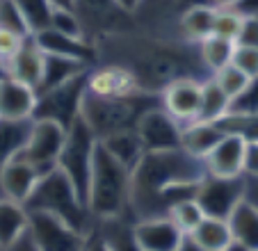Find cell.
<instances>
[{"label": "cell", "instance_id": "6da1fadb", "mask_svg": "<svg viewBox=\"0 0 258 251\" xmlns=\"http://www.w3.org/2000/svg\"><path fill=\"white\" fill-rule=\"evenodd\" d=\"M96 62L119 64L142 92L160 94L171 80L192 76L206 80L210 76L199 57V46L180 39H162L142 30L114 32L94 41Z\"/></svg>", "mask_w": 258, "mask_h": 251}, {"label": "cell", "instance_id": "7a4b0ae2", "mask_svg": "<svg viewBox=\"0 0 258 251\" xmlns=\"http://www.w3.org/2000/svg\"><path fill=\"white\" fill-rule=\"evenodd\" d=\"M208 174L204 158L180 149L144 151L131 171L128 208L133 217L153 219L169 215V192L176 185H197Z\"/></svg>", "mask_w": 258, "mask_h": 251}, {"label": "cell", "instance_id": "3957f363", "mask_svg": "<svg viewBox=\"0 0 258 251\" xmlns=\"http://www.w3.org/2000/svg\"><path fill=\"white\" fill-rule=\"evenodd\" d=\"M153 105H160V94L133 92L123 96H96L92 92H85L80 116L94 131V135L103 140L112 133L135 128L142 112Z\"/></svg>", "mask_w": 258, "mask_h": 251}, {"label": "cell", "instance_id": "277c9868", "mask_svg": "<svg viewBox=\"0 0 258 251\" xmlns=\"http://www.w3.org/2000/svg\"><path fill=\"white\" fill-rule=\"evenodd\" d=\"M128 194H131V169L112 158L98 142L87 187V210L96 219L123 215L131 210Z\"/></svg>", "mask_w": 258, "mask_h": 251}, {"label": "cell", "instance_id": "5b68a950", "mask_svg": "<svg viewBox=\"0 0 258 251\" xmlns=\"http://www.w3.org/2000/svg\"><path fill=\"white\" fill-rule=\"evenodd\" d=\"M23 206L28 210H44V213L55 215L85 237H87L94 222L85 201L78 197L73 183L67 178V174L59 167H53L50 171L39 176V180L32 187Z\"/></svg>", "mask_w": 258, "mask_h": 251}, {"label": "cell", "instance_id": "8992f818", "mask_svg": "<svg viewBox=\"0 0 258 251\" xmlns=\"http://www.w3.org/2000/svg\"><path fill=\"white\" fill-rule=\"evenodd\" d=\"M96 146H98V137L94 135V131L78 114V119L67 128V137H64L62 151H59L57 167L73 183V187H76L78 197L85 201V206H87V187H89Z\"/></svg>", "mask_w": 258, "mask_h": 251}, {"label": "cell", "instance_id": "52a82bcc", "mask_svg": "<svg viewBox=\"0 0 258 251\" xmlns=\"http://www.w3.org/2000/svg\"><path fill=\"white\" fill-rule=\"evenodd\" d=\"M71 10L78 16L89 44L105 34L126 32L135 28L133 14L123 10L117 0H73Z\"/></svg>", "mask_w": 258, "mask_h": 251}, {"label": "cell", "instance_id": "ba28073f", "mask_svg": "<svg viewBox=\"0 0 258 251\" xmlns=\"http://www.w3.org/2000/svg\"><path fill=\"white\" fill-rule=\"evenodd\" d=\"M87 71L73 76L71 80L62 82L48 92L37 94L32 119H50L62 128H69L80 114V103L87 92Z\"/></svg>", "mask_w": 258, "mask_h": 251}, {"label": "cell", "instance_id": "9c48e42d", "mask_svg": "<svg viewBox=\"0 0 258 251\" xmlns=\"http://www.w3.org/2000/svg\"><path fill=\"white\" fill-rule=\"evenodd\" d=\"M197 3H204V0H140L133 10L135 30L162 39H180V16Z\"/></svg>", "mask_w": 258, "mask_h": 251}, {"label": "cell", "instance_id": "30bf717a", "mask_svg": "<svg viewBox=\"0 0 258 251\" xmlns=\"http://www.w3.org/2000/svg\"><path fill=\"white\" fill-rule=\"evenodd\" d=\"M64 137H67V128H62L59 123L50 119H32L28 142L19 153L28 162H32L39 169V174H46L53 167H57Z\"/></svg>", "mask_w": 258, "mask_h": 251}, {"label": "cell", "instance_id": "8fae6325", "mask_svg": "<svg viewBox=\"0 0 258 251\" xmlns=\"http://www.w3.org/2000/svg\"><path fill=\"white\" fill-rule=\"evenodd\" d=\"M195 199L199 201L204 215L226 219L235 203L244 199V176H213L206 174L204 180L197 185Z\"/></svg>", "mask_w": 258, "mask_h": 251}, {"label": "cell", "instance_id": "7c38bea8", "mask_svg": "<svg viewBox=\"0 0 258 251\" xmlns=\"http://www.w3.org/2000/svg\"><path fill=\"white\" fill-rule=\"evenodd\" d=\"M28 226L37 242V251H80L85 235L73 231L67 222L44 210H28Z\"/></svg>", "mask_w": 258, "mask_h": 251}, {"label": "cell", "instance_id": "4fadbf2b", "mask_svg": "<svg viewBox=\"0 0 258 251\" xmlns=\"http://www.w3.org/2000/svg\"><path fill=\"white\" fill-rule=\"evenodd\" d=\"M135 131H137V135H140L142 144H144V151L180 149V131H183V123H178V121L162 107V103L149 107L146 112H142Z\"/></svg>", "mask_w": 258, "mask_h": 251}, {"label": "cell", "instance_id": "5bb4252c", "mask_svg": "<svg viewBox=\"0 0 258 251\" xmlns=\"http://www.w3.org/2000/svg\"><path fill=\"white\" fill-rule=\"evenodd\" d=\"M201 82L199 78L183 76L176 78L160 92V103L178 123H190L199 114L201 101Z\"/></svg>", "mask_w": 258, "mask_h": 251}, {"label": "cell", "instance_id": "9a60e30c", "mask_svg": "<svg viewBox=\"0 0 258 251\" xmlns=\"http://www.w3.org/2000/svg\"><path fill=\"white\" fill-rule=\"evenodd\" d=\"M244 151L247 142L235 133H224L222 140L213 146L208 155L204 158L206 169L213 176H244Z\"/></svg>", "mask_w": 258, "mask_h": 251}, {"label": "cell", "instance_id": "2e32d148", "mask_svg": "<svg viewBox=\"0 0 258 251\" xmlns=\"http://www.w3.org/2000/svg\"><path fill=\"white\" fill-rule=\"evenodd\" d=\"M183 233L169 217L140 219L133 228L135 249L140 251H178Z\"/></svg>", "mask_w": 258, "mask_h": 251}, {"label": "cell", "instance_id": "e0dca14e", "mask_svg": "<svg viewBox=\"0 0 258 251\" xmlns=\"http://www.w3.org/2000/svg\"><path fill=\"white\" fill-rule=\"evenodd\" d=\"M39 176V169L32 162H28L21 153H16L0 167V192L12 201L25 203Z\"/></svg>", "mask_w": 258, "mask_h": 251}, {"label": "cell", "instance_id": "ac0fdd59", "mask_svg": "<svg viewBox=\"0 0 258 251\" xmlns=\"http://www.w3.org/2000/svg\"><path fill=\"white\" fill-rule=\"evenodd\" d=\"M87 92L96 96H123V94L142 92L135 78L119 64L96 62L87 71Z\"/></svg>", "mask_w": 258, "mask_h": 251}, {"label": "cell", "instance_id": "d6986e66", "mask_svg": "<svg viewBox=\"0 0 258 251\" xmlns=\"http://www.w3.org/2000/svg\"><path fill=\"white\" fill-rule=\"evenodd\" d=\"M32 37L44 53L59 55V57H69V59H78V62L87 64V67L96 64L94 44H89L87 39H83V37H71V34L57 32V30H53V28H46V30H41V32L32 34Z\"/></svg>", "mask_w": 258, "mask_h": 251}, {"label": "cell", "instance_id": "ffe728a7", "mask_svg": "<svg viewBox=\"0 0 258 251\" xmlns=\"http://www.w3.org/2000/svg\"><path fill=\"white\" fill-rule=\"evenodd\" d=\"M37 105V89L7 76L0 80V119H32Z\"/></svg>", "mask_w": 258, "mask_h": 251}, {"label": "cell", "instance_id": "44dd1931", "mask_svg": "<svg viewBox=\"0 0 258 251\" xmlns=\"http://www.w3.org/2000/svg\"><path fill=\"white\" fill-rule=\"evenodd\" d=\"M5 67L12 78L37 89L41 80V71H44V50L34 41V37H28L23 46L5 62Z\"/></svg>", "mask_w": 258, "mask_h": 251}, {"label": "cell", "instance_id": "7402d4cb", "mask_svg": "<svg viewBox=\"0 0 258 251\" xmlns=\"http://www.w3.org/2000/svg\"><path fill=\"white\" fill-rule=\"evenodd\" d=\"M233 237L231 249H249L258 251V208L251 206L247 199H240L231 215L226 217Z\"/></svg>", "mask_w": 258, "mask_h": 251}, {"label": "cell", "instance_id": "603a6c76", "mask_svg": "<svg viewBox=\"0 0 258 251\" xmlns=\"http://www.w3.org/2000/svg\"><path fill=\"white\" fill-rule=\"evenodd\" d=\"M224 131L219 128L217 121H190V123H183V131H180V146L187 151V153L197 155V158H206V155L213 151V146L222 140Z\"/></svg>", "mask_w": 258, "mask_h": 251}, {"label": "cell", "instance_id": "cb8c5ba5", "mask_svg": "<svg viewBox=\"0 0 258 251\" xmlns=\"http://www.w3.org/2000/svg\"><path fill=\"white\" fill-rule=\"evenodd\" d=\"M215 14H217V7H213L208 0L192 5L185 14L180 16V23H178L180 39L183 41H192V44H199L204 37L213 34Z\"/></svg>", "mask_w": 258, "mask_h": 251}, {"label": "cell", "instance_id": "d4e9b609", "mask_svg": "<svg viewBox=\"0 0 258 251\" xmlns=\"http://www.w3.org/2000/svg\"><path fill=\"white\" fill-rule=\"evenodd\" d=\"M190 235L195 240V244L199 246V251H229L233 246L229 222L219 217H208L206 215Z\"/></svg>", "mask_w": 258, "mask_h": 251}, {"label": "cell", "instance_id": "484cf974", "mask_svg": "<svg viewBox=\"0 0 258 251\" xmlns=\"http://www.w3.org/2000/svg\"><path fill=\"white\" fill-rule=\"evenodd\" d=\"M98 142L105 146L107 153L112 155V158H117L119 162H121L123 167H128L131 171L142 160V155H144V144H142V140H140L135 128L112 133V135L103 137V140H98Z\"/></svg>", "mask_w": 258, "mask_h": 251}, {"label": "cell", "instance_id": "4316f807", "mask_svg": "<svg viewBox=\"0 0 258 251\" xmlns=\"http://www.w3.org/2000/svg\"><path fill=\"white\" fill-rule=\"evenodd\" d=\"M28 228V208L19 201L0 197V249L7 251Z\"/></svg>", "mask_w": 258, "mask_h": 251}, {"label": "cell", "instance_id": "83f0119b", "mask_svg": "<svg viewBox=\"0 0 258 251\" xmlns=\"http://www.w3.org/2000/svg\"><path fill=\"white\" fill-rule=\"evenodd\" d=\"M87 69H89L87 64L78 62V59H69V57H59V55L44 53V71H41V80H39V87H37V94L48 92V89L71 80L73 76H78V73L87 71Z\"/></svg>", "mask_w": 258, "mask_h": 251}, {"label": "cell", "instance_id": "f1b7e54d", "mask_svg": "<svg viewBox=\"0 0 258 251\" xmlns=\"http://www.w3.org/2000/svg\"><path fill=\"white\" fill-rule=\"evenodd\" d=\"M229 103H231V98L219 89L215 78L208 76L201 82V101H199V114H197V119L199 121H219L229 112Z\"/></svg>", "mask_w": 258, "mask_h": 251}, {"label": "cell", "instance_id": "f546056e", "mask_svg": "<svg viewBox=\"0 0 258 251\" xmlns=\"http://www.w3.org/2000/svg\"><path fill=\"white\" fill-rule=\"evenodd\" d=\"M199 57L204 62V67L208 69V73L213 76L217 69L226 67L233 57V48H235V41L224 37H217V34H208L199 41Z\"/></svg>", "mask_w": 258, "mask_h": 251}, {"label": "cell", "instance_id": "4dcf8cb0", "mask_svg": "<svg viewBox=\"0 0 258 251\" xmlns=\"http://www.w3.org/2000/svg\"><path fill=\"white\" fill-rule=\"evenodd\" d=\"M167 217L178 226V231L183 233V235H187V233H192L199 226V222L206 215H204V210H201L199 201H197L195 197H187V199L176 201L174 206L169 208V215H167Z\"/></svg>", "mask_w": 258, "mask_h": 251}, {"label": "cell", "instance_id": "1f68e13d", "mask_svg": "<svg viewBox=\"0 0 258 251\" xmlns=\"http://www.w3.org/2000/svg\"><path fill=\"white\" fill-rule=\"evenodd\" d=\"M16 7L21 10L25 23H28L30 32L37 34L50 25V16H53V0H14Z\"/></svg>", "mask_w": 258, "mask_h": 251}, {"label": "cell", "instance_id": "d6a6232c", "mask_svg": "<svg viewBox=\"0 0 258 251\" xmlns=\"http://www.w3.org/2000/svg\"><path fill=\"white\" fill-rule=\"evenodd\" d=\"M224 133H235L244 142H258V114H224L217 121Z\"/></svg>", "mask_w": 258, "mask_h": 251}, {"label": "cell", "instance_id": "836d02e7", "mask_svg": "<svg viewBox=\"0 0 258 251\" xmlns=\"http://www.w3.org/2000/svg\"><path fill=\"white\" fill-rule=\"evenodd\" d=\"M213 78H215V82L219 85V89H222L229 98H235L249 85V80H251L247 73H242L238 67H233L231 62L226 64V67L217 69V71L213 73Z\"/></svg>", "mask_w": 258, "mask_h": 251}, {"label": "cell", "instance_id": "e575fe53", "mask_svg": "<svg viewBox=\"0 0 258 251\" xmlns=\"http://www.w3.org/2000/svg\"><path fill=\"white\" fill-rule=\"evenodd\" d=\"M242 19L244 16L238 10H233V7L231 10H217L215 23H213V34L235 41L240 34V28H242Z\"/></svg>", "mask_w": 258, "mask_h": 251}, {"label": "cell", "instance_id": "d590c367", "mask_svg": "<svg viewBox=\"0 0 258 251\" xmlns=\"http://www.w3.org/2000/svg\"><path fill=\"white\" fill-rule=\"evenodd\" d=\"M229 112L231 114H258V78H251L247 87L235 98H231Z\"/></svg>", "mask_w": 258, "mask_h": 251}, {"label": "cell", "instance_id": "8d00e7d4", "mask_svg": "<svg viewBox=\"0 0 258 251\" xmlns=\"http://www.w3.org/2000/svg\"><path fill=\"white\" fill-rule=\"evenodd\" d=\"M0 28L14 30L21 37H32V32H30L28 23H25L23 14H21L14 0H0Z\"/></svg>", "mask_w": 258, "mask_h": 251}, {"label": "cell", "instance_id": "74e56055", "mask_svg": "<svg viewBox=\"0 0 258 251\" xmlns=\"http://www.w3.org/2000/svg\"><path fill=\"white\" fill-rule=\"evenodd\" d=\"M48 28L57 30V32H64V34H71V37H83L85 39L83 25H80L78 16H76V12H73L71 7H55Z\"/></svg>", "mask_w": 258, "mask_h": 251}, {"label": "cell", "instance_id": "f35d334b", "mask_svg": "<svg viewBox=\"0 0 258 251\" xmlns=\"http://www.w3.org/2000/svg\"><path fill=\"white\" fill-rule=\"evenodd\" d=\"M231 64L238 67L242 73H247L249 78H258V46L235 44Z\"/></svg>", "mask_w": 258, "mask_h": 251}, {"label": "cell", "instance_id": "ab89813d", "mask_svg": "<svg viewBox=\"0 0 258 251\" xmlns=\"http://www.w3.org/2000/svg\"><path fill=\"white\" fill-rule=\"evenodd\" d=\"M28 37H21L19 32L14 30H7V28H0V62L5 64L16 50L23 46V41Z\"/></svg>", "mask_w": 258, "mask_h": 251}, {"label": "cell", "instance_id": "60d3db41", "mask_svg": "<svg viewBox=\"0 0 258 251\" xmlns=\"http://www.w3.org/2000/svg\"><path fill=\"white\" fill-rule=\"evenodd\" d=\"M235 44L242 46H258V16H244L240 34L235 39Z\"/></svg>", "mask_w": 258, "mask_h": 251}, {"label": "cell", "instance_id": "b9f144b4", "mask_svg": "<svg viewBox=\"0 0 258 251\" xmlns=\"http://www.w3.org/2000/svg\"><path fill=\"white\" fill-rule=\"evenodd\" d=\"M244 176H258V142H249L244 151Z\"/></svg>", "mask_w": 258, "mask_h": 251}, {"label": "cell", "instance_id": "7bdbcfd3", "mask_svg": "<svg viewBox=\"0 0 258 251\" xmlns=\"http://www.w3.org/2000/svg\"><path fill=\"white\" fill-rule=\"evenodd\" d=\"M244 199L258 208V176H244Z\"/></svg>", "mask_w": 258, "mask_h": 251}, {"label": "cell", "instance_id": "ee69618b", "mask_svg": "<svg viewBox=\"0 0 258 251\" xmlns=\"http://www.w3.org/2000/svg\"><path fill=\"white\" fill-rule=\"evenodd\" d=\"M233 10H238L242 16H258V0H240Z\"/></svg>", "mask_w": 258, "mask_h": 251}, {"label": "cell", "instance_id": "f6af8a7d", "mask_svg": "<svg viewBox=\"0 0 258 251\" xmlns=\"http://www.w3.org/2000/svg\"><path fill=\"white\" fill-rule=\"evenodd\" d=\"M213 7H217V10H231V7H235L240 3V0H208Z\"/></svg>", "mask_w": 258, "mask_h": 251}, {"label": "cell", "instance_id": "bcb514c9", "mask_svg": "<svg viewBox=\"0 0 258 251\" xmlns=\"http://www.w3.org/2000/svg\"><path fill=\"white\" fill-rule=\"evenodd\" d=\"M117 3H119V5H121L126 12H131V14H133V10L137 7V3H140V0H117Z\"/></svg>", "mask_w": 258, "mask_h": 251}, {"label": "cell", "instance_id": "7dc6e473", "mask_svg": "<svg viewBox=\"0 0 258 251\" xmlns=\"http://www.w3.org/2000/svg\"><path fill=\"white\" fill-rule=\"evenodd\" d=\"M53 5L55 7H71L73 0H53Z\"/></svg>", "mask_w": 258, "mask_h": 251}, {"label": "cell", "instance_id": "c3c4849f", "mask_svg": "<svg viewBox=\"0 0 258 251\" xmlns=\"http://www.w3.org/2000/svg\"><path fill=\"white\" fill-rule=\"evenodd\" d=\"M7 76H10V73H7V67L0 62V80H3V78H7Z\"/></svg>", "mask_w": 258, "mask_h": 251}]
</instances>
